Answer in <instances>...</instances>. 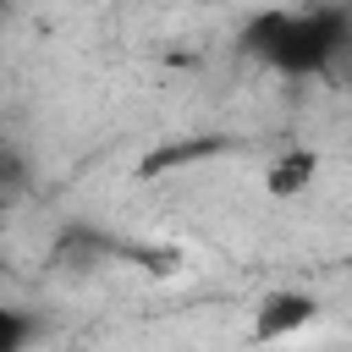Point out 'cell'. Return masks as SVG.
Segmentation results:
<instances>
[{
	"instance_id": "6da1fadb",
	"label": "cell",
	"mask_w": 352,
	"mask_h": 352,
	"mask_svg": "<svg viewBox=\"0 0 352 352\" xmlns=\"http://www.w3.org/2000/svg\"><path fill=\"white\" fill-rule=\"evenodd\" d=\"M346 44H352L346 6H270L242 28V50L280 77H324Z\"/></svg>"
},
{
	"instance_id": "7a4b0ae2",
	"label": "cell",
	"mask_w": 352,
	"mask_h": 352,
	"mask_svg": "<svg viewBox=\"0 0 352 352\" xmlns=\"http://www.w3.org/2000/svg\"><path fill=\"white\" fill-rule=\"evenodd\" d=\"M314 314H319V302H314L308 292L280 286V292H264V297H258V308H253V330H248V336H253V341H286V336L308 330Z\"/></svg>"
},
{
	"instance_id": "3957f363",
	"label": "cell",
	"mask_w": 352,
	"mask_h": 352,
	"mask_svg": "<svg viewBox=\"0 0 352 352\" xmlns=\"http://www.w3.org/2000/svg\"><path fill=\"white\" fill-rule=\"evenodd\" d=\"M314 182H319V154L308 143H292L264 165V192L270 198H302Z\"/></svg>"
},
{
	"instance_id": "277c9868",
	"label": "cell",
	"mask_w": 352,
	"mask_h": 352,
	"mask_svg": "<svg viewBox=\"0 0 352 352\" xmlns=\"http://www.w3.org/2000/svg\"><path fill=\"white\" fill-rule=\"evenodd\" d=\"M33 336H38V319H33V314H22V308H11V302H0V352L28 346Z\"/></svg>"
}]
</instances>
